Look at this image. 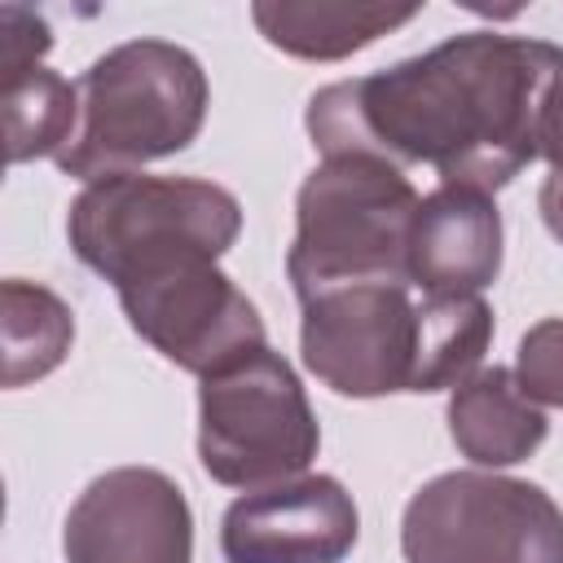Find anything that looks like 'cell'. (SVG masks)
I'll use <instances>...</instances> for the list:
<instances>
[{
  "instance_id": "obj_1",
  "label": "cell",
  "mask_w": 563,
  "mask_h": 563,
  "mask_svg": "<svg viewBox=\"0 0 563 563\" xmlns=\"http://www.w3.org/2000/svg\"><path fill=\"white\" fill-rule=\"evenodd\" d=\"M559 44L462 31L422 57L343 79L308 101L321 158L369 154L391 167L427 163L453 189L497 194L537 154L545 79Z\"/></svg>"
},
{
  "instance_id": "obj_2",
  "label": "cell",
  "mask_w": 563,
  "mask_h": 563,
  "mask_svg": "<svg viewBox=\"0 0 563 563\" xmlns=\"http://www.w3.org/2000/svg\"><path fill=\"white\" fill-rule=\"evenodd\" d=\"M79 128L53 158L92 185L185 150L207 119V70L172 40H128L79 75Z\"/></svg>"
},
{
  "instance_id": "obj_3",
  "label": "cell",
  "mask_w": 563,
  "mask_h": 563,
  "mask_svg": "<svg viewBox=\"0 0 563 563\" xmlns=\"http://www.w3.org/2000/svg\"><path fill=\"white\" fill-rule=\"evenodd\" d=\"M238 233V198L198 176H106L84 185L66 216L70 251L110 286L185 260H220Z\"/></svg>"
},
{
  "instance_id": "obj_4",
  "label": "cell",
  "mask_w": 563,
  "mask_h": 563,
  "mask_svg": "<svg viewBox=\"0 0 563 563\" xmlns=\"http://www.w3.org/2000/svg\"><path fill=\"white\" fill-rule=\"evenodd\" d=\"M413 180L369 154L321 158L295 198V242L286 255L299 303L347 282H409Z\"/></svg>"
},
{
  "instance_id": "obj_5",
  "label": "cell",
  "mask_w": 563,
  "mask_h": 563,
  "mask_svg": "<svg viewBox=\"0 0 563 563\" xmlns=\"http://www.w3.org/2000/svg\"><path fill=\"white\" fill-rule=\"evenodd\" d=\"M321 427L290 361L268 343L198 387V457L224 488H268L308 471Z\"/></svg>"
},
{
  "instance_id": "obj_6",
  "label": "cell",
  "mask_w": 563,
  "mask_h": 563,
  "mask_svg": "<svg viewBox=\"0 0 563 563\" xmlns=\"http://www.w3.org/2000/svg\"><path fill=\"white\" fill-rule=\"evenodd\" d=\"M405 563H563V510L528 479L444 471L400 519Z\"/></svg>"
},
{
  "instance_id": "obj_7",
  "label": "cell",
  "mask_w": 563,
  "mask_h": 563,
  "mask_svg": "<svg viewBox=\"0 0 563 563\" xmlns=\"http://www.w3.org/2000/svg\"><path fill=\"white\" fill-rule=\"evenodd\" d=\"M299 352L317 383L374 400L418 391L422 295L409 282H347L303 299Z\"/></svg>"
},
{
  "instance_id": "obj_8",
  "label": "cell",
  "mask_w": 563,
  "mask_h": 563,
  "mask_svg": "<svg viewBox=\"0 0 563 563\" xmlns=\"http://www.w3.org/2000/svg\"><path fill=\"white\" fill-rule=\"evenodd\" d=\"M114 290L128 325L154 352L198 378L268 343L260 308L233 286L229 273L216 268V260H185Z\"/></svg>"
},
{
  "instance_id": "obj_9",
  "label": "cell",
  "mask_w": 563,
  "mask_h": 563,
  "mask_svg": "<svg viewBox=\"0 0 563 563\" xmlns=\"http://www.w3.org/2000/svg\"><path fill=\"white\" fill-rule=\"evenodd\" d=\"M66 563H189L194 515L180 484L154 466H114L70 506Z\"/></svg>"
},
{
  "instance_id": "obj_10",
  "label": "cell",
  "mask_w": 563,
  "mask_h": 563,
  "mask_svg": "<svg viewBox=\"0 0 563 563\" xmlns=\"http://www.w3.org/2000/svg\"><path fill=\"white\" fill-rule=\"evenodd\" d=\"M356 537V501L334 475H295L242 493L220 519L229 563H343Z\"/></svg>"
},
{
  "instance_id": "obj_11",
  "label": "cell",
  "mask_w": 563,
  "mask_h": 563,
  "mask_svg": "<svg viewBox=\"0 0 563 563\" xmlns=\"http://www.w3.org/2000/svg\"><path fill=\"white\" fill-rule=\"evenodd\" d=\"M501 273V211L488 194L440 185L409 229V286L427 299L479 295Z\"/></svg>"
},
{
  "instance_id": "obj_12",
  "label": "cell",
  "mask_w": 563,
  "mask_h": 563,
  "mask_svg": "<svg viewBox=\"0 0 563 563\" xmlns=\"http://www.w3.org/2000/svg\"><path fill=\"white\" fill-rule=\"evenodd\" d=\"M545 409L519 387L515 369H475L449 396V435L457 453L484 471L528 462L545 444Z\"/></svg>"
},
{
  "instance_id": "obj_13",
  "label": "cell",
  "mask_w": 563,
  "mask_h": 563,
  "mask_svg": "<svg viewBox=\"0 0 563 563\" xmlns=\"http://www.w3.org/2000/svg\"><path fill=\"white\" fill-rule=\"evenodd\" d=\"M422 4H369V0H260L251 18L260 35L303 62H339L369 48L378 35L413 22Z\"/></svg>"
},
{
  "instance_id": "obj_14",
  "label": "cell",
  "mask_w": 563,
  "mask_h": 563,
  "mask_svg": "<svg viewBox=\"0 0 563 563\" xmlns=\"http://www.w3.org/2000/svg\"><path fill=\"white\" fill-rule=\"evenodd\" d=\"M4 330V387H26L53 374L75 343V312L40 282L9 277L0 286Z\"/></svg>"
},
{
  "instance_id": "obj_15",
  "label": "cell",
  "mask_w": 563,
  "mask_h": 563,
  "mask_svg": "<svg viewBox=\"0 0 563 563\" xmlns=\"http://www.w3.org/2000/svg\"><path fill=\"white\" fill-rule=\"evenodd\" d=\"M0 106L9 163H31L44 154L57 158L79 128V88L48 66H35L22 79L0 84Z\"/></svg>"
},
{
  "instance_id": "obj_16",
  "label": "cell",
  "mask_w": 563,
  "mask_h": 563,
  "mask_svg": "<svg viewBox=\"0 0 563 563\" xmlns=\"http://www.w3.org/2000/svg\"><path fill=\"white\" fill-rule=\"evenodd\" d=\"M515 378L537 405L563 409V317H545L519 339Z\"/></svg>"
},
{
  "instance_id": "obj_17",
  "label": "cell",
  "mask_w": 563,
  "mask_h": 563,
  "mask_svg": "<svg viewBox=\"0 0 563 563\" xmlns=\"http://www.w3.org/2000/svg\"><path fill=\"white\" fill-rule=\"evenodd\" d=\"M53 48V31L35 9L4 4L0 9V84L22 79Z\"/></svg>"
},
{
  "instance_id": "obj_18",
  "label": "cell",
  "mask_w": 563,
  "mask_h": 563,
  "mask_svg": "<svg viewBox=\"0 0 563 563\" xmlns=\"http://www.w3.org/2000/svg\"><path fill=\"white\" fill-rule=\"evenodd\" d=\"M537 154L550 163V172H563V48H559L554 70L545 79L541 123H537Z\"/></svg>"
},
{
  "instance_id": "obj_19",
  "label": "cell",
  "mask_w": 563,
  "mask_h": 563,
  "mask_svg": "<svg viewBox=\"0 0 563 563\" xmlns=\"http://www.w3.org/2000/svg\"><path fill=\"white\" fill-rule=\"evenodd\" d=\"M537 207H541V220H545V229L554 233V242H563V172H550V176L541 180Z\"/></svg>"
}]
</instances>
